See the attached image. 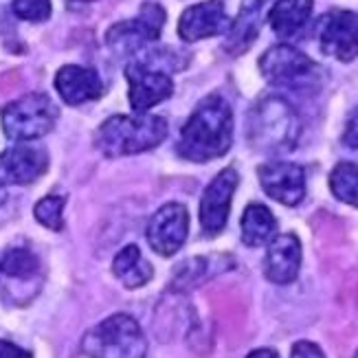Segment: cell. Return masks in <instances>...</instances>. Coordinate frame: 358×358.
Masks as SVG:
<instances>
[{
    "label": "cell",
    "mask_w": 358,
    "mask_h": 358,
    "mask_svg": "<svg viewBox=\"0 0 358 358\" xmlns=\"http://www.w3.org/2000/svg\"><path fill=\"white\" fill-rule=\"evenodd\" d=\"M343 143L352 150H358V108H354L343 132Z\"/></svg>",
    "instance_id": "obj_26"
},
{
    "label": "cell",
    "mask_w": 358,
    "mask_h": 358,
    "mask_svg": "<svg viewBox=\"0 0 358 358\" xmlns=\"http://www.w3.org/2000/svg\"><path fill=\"white\" fill-rule=\"evenodd\" d=\"M299 132L297 115L279 97L264 99L251 115V143L259 150L277 152L292 148Z\"/></svg>",
    "instance_id": "obj_5"
},
{
    "label": "cell",
    "mask_w": 358,
    "mask_h": 358,
    "mask_svg": "<svg viewBox=\"0 0 358 358\" xmlns=\"http://www.w3.org/2000/svg\"><path fill=\"white\" fill-rule=\"evenodd\" d=\"M313 0H277L268 11V22L279 38H292L313 15Z\"/></svg>",
    "instance_id": "obj_18"
},
{
    "label": "cell",
    "mask_w": 358,
    "mask_h": 358,
    "mask_svg": "<svg viewBox=\"0 0 358 358\" xmlns=\"http://www.w3.org/2000/svg\"><path fill=\"white\" fill-rule=\"evenodd\" d=\"M11 9L20 20L44 22L51 15V0H11Z\"/></svg>",
    "instance_id": "obj_24"
},
{
    "label": "cell",
    "mask_w": 358,
    "mask_h": 358,
    "mask_svg": "<svg viewBox=\"0 0 358 358\" xmlns=\"http://www.w3.org/2000/svg\"><path fill=\"white\" fill-rule=\"evenodd\" d=\"M49 167V154L38 145H13L0 154V185H29Z\"/></svg>",
    "instance_id": "obj_12"
},
{
    "label": "cell",
    "mask_w": 358,
    "mask_h": 358,
    "mask_svg": "<svg viewBox=\"0 0 358 358\" xmlns=\"http://www.w3.org/2000/svg\"><path fill=\"white\" fill-rule=\"evenodd\" d=\"M0 273L13 279H31L40 273V259L27 246H11L0 259Z\"/></svg>",
    "instance_id": "obj_21"
},
{
    "label": "cell",
    "mask_w": 358,
    "mask_h": 358,
    "mask_svg": "<svg viewBox=\"0 0 358 358\" xmlns=\"http://www.w3.org/2000/svg\"><path fill=\"white\" fill-rule=\"evenodd\" d=\"M88 358H145L148 338L130 315H113L90 328L82 338Z\"/></svg>",
    "instance_id": "obj_3"
},
{
    "label": "cell",
    "mask_w": 358,
    "mask_h": 358,
    "mask_svg": "<svg viewBox=\"0 0 358 358\" xmlns=\"http://www.w3.org/2000/svg\"><path fill=\"white\" fill-rule=\"evenodd\" d=\"M233 141V113L220 97H205L187 119L178 138V154L192 163H207L229 152Z\"/></svg>",
    "instance_id": "obj_1"
},
{
    "label": "cell",
    "mask_w": 358,
    "mask_h": 358,
    "mask_svg": "<svg viewBox=\"0 0 358 358\" xmlns=\"http://www.w3.org/2000/svg\"><path fill=\"white\" fill-rule=\"evenodd\" d=\"M55 90L69 106H80L97 99L103 92V84L92 69L66 64L55 75Z\"/></svg>",
    "instance_id": "obj_16"
},
{
    "label": "cell",
    "mask_w": 358,
    "mask_h": 358,
    "mask_svg": "<svg viewBox=\"0 0 358 358\" xmlns=\"http://www.w3.org/2000/svg\"><path fill=\"white\" fill-rule=\"evenodd\" d=\"M259 185L279 205L294 207L306 196V172L297 163L271 161L259 167Z\"/></svg>",
    "instance_id": "obj_10"
},
{
    "label": "cell",
    "mask_w": 358,
    "mask_h": 358,
    "mask_svg": "<svg viewBox=\"0 0 358 358\" xmlns=\"http://www.w3.org/2000/svg\"><path fill=\"white\" fill-rule=\"evenodd\" d=\"M330 187H332V194L341 202L358 207V165L356 163L336 165L330 176Z\"/></svg>",
    "instance_id": "obj_22"
},
{
    "label": "cell",
    "mask_w": 358,
    "mask_h": 358,
    "mask_svg": "<svg viewBox=\"0 0 358 358\" xmlns=\"http://www.w3.org/2000/svg\"><path fill=\"white\" fill-rule=\"evenodd\" d=\"M0 358H34V354L11 341H0Z\"/></svg>",
    "instance_id": "obj_27"
},
{
    "label": "cell",
    "mask_w": 358,
    "mask_h": 358,
    "mask_svg": "<svg viewBox=\"0 0 358 358\" xmlns=\"http://www.w3.org/2000/svg\"><path fill=\"white\" fill-rule=\"evenodd\" d=\"M246 358H279V354L275 350H271V348H262V350L251 352Z\"/></svg>",
    "instance_id": "obj_28"
},
{
    "label": "cell",
    "mask_w": 358,
    "mask_h": 358,
    "mask_svg": "<svg viewBox=\"0 0 358 358\" xmlns=\"http://www.w3.org/2000/svg\"><path fill=\"white\" fill-rule=\"evenodd\" d=\"M259 71L264 80L279 88H308L317 82L319 66L290 44H277L262 55Z\"/></svg>",
    "instance_id": "obj_6"
},
{
    "label": "cell",
    "mask_w": 358,
    "mask_h": 358,
    "mask_svg": "<svg viewBox=\"0 0 358 358\" xmlns=\"http://www.w3.org/2000/svg\"><path fill=\"white\" fill-rule=\"evenodd\" d=\"M277 236V220L266 205H248L242 215V242L246 246L268 244Z\"/></svg>",
    "instance_id": "obj_20"
},
{
    "label": "cell",
    "mask_w": 358,
    "mask_h": 358,
    "mask_svg": "<svg viewBox=\"0 0 358 358\" xmlns=\"http://www.w3.org/2000/svg\"><path fill=\"white\" fill-rule=\"evenodd\" d=\"M59 117L55 101L44 92H29L3 110V130L11 141H36L49 134Z\"/></svg>",
    "instance_id": "obj_4"
},
{
    "label": "cell",
    "mask_w": 358,
    "mask_h": 358,
    "mask_svg": "<svg viewBox=\"0 0 358 358\" xmlns=\"http://www.w3.org/2000/svg\"><path fill=\"white\" fill-rule=\"evenodd\" d=\"M167 13L157 3H145L141 11L136 13L134 20L121 22L108 31V40L113 46H126V49H136L145 46L148 42H154L161 38V31L165 27Z\"/></svg>",
    "instance_id": "obj_13"
},
{
    "label": "cell",
    "mask_w": 358,
    "mask_h": 358,
    "mask_svg": "<svg viewBox=\"0 0 358 358\" xmlns=\"http://www.w3.org/2000/svg\"><path fill=\"white\" fill-rule=\"evenodd\" d=\"M130 84L128 99L134 113H148L150 108L169 99L174 92V82L165 69H157L152 62L134 59L126 69Z\"/></svg>",
    "instance_id": "obj_7"
},
{
    "label": "cell",
    "mask_w": 358,
    "mask_h": 358,
    "mask_svg": "<svg viewBox=\"0 0 358 358\" xmlns=\"http://www.w3.org/2000/svg\"><path fill=\"white\" fill-rule=\"evenodd\" d=\"M80 3H90V0H80Z\"/></svg>",
    "instance_id": "obj_30"
},
{
    "label": "cell",
    "mask_w": 358,
    "mask_h": 358,
    "mask_svg": "<svg viewBox=\"0 0 358 358\" xmlns=\"http://www.w3.org/2000/svg\"><path fill=\"white\" fill-rule=\"evenodd\" d=\"M229 15L222 0H207V3L185 9L178 20V36L185 42H198L229 29Z\"/></svg>",
    "instance_id": "obj_15"
},
{
    "label": "cell",
    "mask_w": 358,
    "mask_h": 358,
    "mask_svg": "<svg viewBox=\"0 0 358 358\" xmlns=\"http://www.w3.org/2000/svg\"><path fill=\"white\" fill-rule=\"evenodd\" d=\"M113 273L126 288H141L152 279L154 268H152V264L141 255L138 246L130 244V246H123L115 255Z\"/></svg>",
    "instance_id": "obj_19"
},
{
    "label": "cell",
    "mask_w": 358,
    "mask_h": 358,
    "mask_svg": "<svg viewBox=\"0 0 358 358\" xmlns=\"http://www.w3.org/2000/svg\"><path fill=\"white\" fill-rule=\"evenodd\" d=\"M238 182H240L238 172L233 167H227L207 185L198 207L200 227L207 236H215V233H220L227 227L231 200L238 189Z\"/></svg>",
    "instance_id": "obj_9"
},
{
    "label": "cell",
    "mask_w": 358,
    "mask_h": 358,
    "mask_svg": "<svg viewBox=\"0 0 358 358\" xmlns=\"http://www.w3.org/2000/svg\"><path fill=\"white\" fill-rule=\"evenodd\" d=\"M354 358H358V350H356V354H354Z\"/></svg>",
    "instance_id": "obj_31"
},
{
    "label": "cell",
    "mask_w": 358,
    "mask_h": 358,
    "mask_svg": "<svg viewBox=\"0 0 358 358\" xmlns=\"http://www.w3.org/2000/svg\"><path fill=\"white\" fill-rule=\"evenodd\" d=\"M290 358H325V354L317 343H313V341H297V343L292 345Z\"/></svg>",
    "instance_id": "obj_25"
},
{
    "label": "cell",
    "mask_w": 358,
    "mask_h": 358,
    "mask_svg": "<svg viewBox=\"0 0 358 358\" xmlns=\"http://www.w3.org/2000/svg\"><path fill=\"white\" fill-rule=\"evenodd\" d=\"M5 198H7V194H5V185H0V205L5 202Z\"/></svg>",
    "instance_id": "obj_29"
},
{
    "label": "cell",
    "mask_w": 358,
    "mask_h": 358,
    "mask_svg": "<svg viewBox=\"0 0 358 358\" xmlns=\"http://www.w3.org/2000/svg\"><path fill=\"white\" fill-rule=\"evenodd\" d=\"M301 268V242L294 233L275 236L264 257V275L277 286L292 284Z\"/></svg>",
    "instance_id": "obj_14"
},
{
    "label": "cell",
    "mask_w": 358,
    "mask_h": 358,
    "mask_svg": "<svg viewBox=\"0 0 358 358\" xmlns=\"http://www.w3.org/2000/svg\"><path fill=\"white\" fill-rule=\"evenodd\" d=\"M165 136L167 121L163 117L148 113L115 115L99 126L95 134V145L106 157L117 159L154 150Z\"/></svg>",
    "instance_id": "obj_2"
},
{
    "label": "cell",
    "mask_w": 358,
    "mask_h": 358,
    "mask_svg": "<svg viewBox=\"0 0 358 358\" xmlns=\"http://www.w3.org/2000/svg\"><path fill=\"white\" fill-rule=\"evenodd\" d=\"M271 0H244V5L238 13V18L229 24L227 44L224 49L231 55L244 53L251 46L262 29V13Z\"/></svg>",
    "instance_id": "obj_17"
},
{
    "label": "cell",
    "mask_w": 358,
    "mask_h": 358,
    "mask_svg": "<svg viewBox=\"0 0 358 358\" xmlns=\"http://www.w3.org/2000/svg\"><path fill=\"white\" fill-rule=\"evenodd\" d=\"M64 205H66V198H62V196L42 198L40 202H36V207H34L36 220L46 229L59 231L62 227H64Z\"/></svg>",
    "instance_id": "obj_23"
},
{
    "label": "cell",
    "mask_w": 358,
    "mask_h": 358,
    "mask_svg": "<svg viewBox=\"0 0 358 358\" xmlns=\"http://www.w3.org/2000/svg\"><path fill=\"white\" fill-rule=\"evenodd\" d=\"M189 233V213L178 202H167L148 222V244L163 257L176 255Z\"/></svg>",
    "instance_id": "obj_8"
},
{
    "label": "cell",
    "mask_w": 358,
    "mask_h": 358,
    "mask_svg": "<svg viewBox=\"0 0 358 358\" xmlns=\"http://www.w3.org/2000/svg\"><path fill=\"white\" fill-rule=\"evenodd\" d=\"M321 51L338 62L358 57V15L352 11H332L319 27Z\"/></svg>",
    "instance_id": "obj_11"
}]
</instances>
